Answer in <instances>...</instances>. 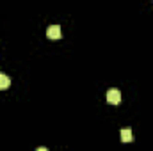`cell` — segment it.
Listing matches in <instances>:
<instances>
[{
	"instance_id": "6da1fadb",
	"label": "cell",
	"mask_w": 153,
	"mask_h": 151,
	"mask_svg": "<svg viewBox=\"0 0 153 151\" xmlns=\"http://www.w3.org/2000/svg\"><path fill=\"white\" fill-rule=\"evenodd\" d=\"M107 101H109L111 105H117V103L121 101V93H119V89H109V91H107Z\"/></svg>"
},
{
	"instance_id": "7a4b0ae2",
	"label": "cell",
	"mask_w": 153,
	"mask_h": 151,
	"mask_svg": "<svg viewBox=\"0 0 153 151\" xmlns=\"http://www.w3.org/2000/svg\"><path fill=\"white\" fill-rule=\"evenodd\" d=\"M46 36H48V39H59L61 36H62L61 27H59V25H52V27H48V29H46Z\"/></svg>"
},
{
	"instance_id": "3957f363",
	"label": "cell",
	"mask_w": 153,
	"mask_h": 151,
	"mask_svg": "<svg viewBox=\"0 0 153 151\" xmlns=\"http://www.w3.org/2000/svg\"><path fill=\"white\" fill-rule=\"evenodd\" d=\"M121 141H123V142H132V141H134L132 130H128V128H123V130H121Z\"/></svg>"
},
{
	"instance_id": "277c9868",
	"label": "cell",
	"mask_w": 153,
	"mask_h": 151,
	"mask_svg": "<svg viewBox=\"0 0 153 151\" xmlns=\"http://www.w3.org/2000/svg\"><path fill=\"white\" fill-rule=\"evenodd\" d=\"M11 85V78L5 73H0V89H7Z\"/></svg>"
}]
</instances>
